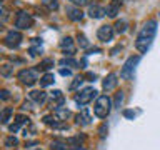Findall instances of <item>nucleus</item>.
Segmentation results:
<instances>
[{
    "mask_svg": "<svg viewBox=\"0 0 160 150\" xmlns=\"http://www.w3.org/2000/svg\"><path fill=\"white\" fill-rule=\"evenodd\" d=\"M155 33H157V22L155 20H148L142 27L137 40H135V47H137L138 52L145 53L150 48V45H152L153 38H155Z\"/></svg>",
    "mask_w": 160,
    "mask_h": 150,
    "instance_id": "f257e3e1",
    "label": "nucleus"
},
{
    "mask_svg": "<svg viewBox=\"0 0 160 150\" xmlns=\"http://www.w3.org/2000/svg\"><path fill=\"white\" fill-rule=\"evenodd\" d=\"M110 110H112V100H110V97L108 95H100L97 98V102H95L93 113L98 118H105V117H108Z\"/></svg>",
    "mask_w": 160,
    "mask_h": 150,
    "instance_id": "f03ea898",
    "label": "nucleus"
},
{
    "mask_svg": "<svg viewBox=\"0 0 160 150\" xmlns=\"http://www.w3.org/2000/svg\"><path fill=\"white\" fill-rule=\"evenodd\" d=\"M95 97H97V90L92 88V87H87V88L80 90V92L75 95V102L83 107V105H87L88 102H92Z\"/></svg>",
    "mask_w": 160,
    "mask_h": 150,
    "instance_id": "7ed1b4c3",
    "label": "nucleus"
},
{
    "mask_svg": "<svg viewBox=\"0 0 160 150\" xmlns=\"http://www.w3.org/2000/svg\"><path fill=\"white\" fill-rule=\"evenodd\" d=\"M18 80L25 85H33L35 82L38 80V72L35 68H23L18 72Z\"/></svg>",
    "mask_w": 160,
    "mask_h": 150,
    "instance_id": "20e7f679",
    "label": "nucleus"
},
{
    "mask_svg": "<svg viewBox=\"0 0 160 150\" xmlns=\"http://www.w3.org/2000/svg\"><path fill=\"white\" fill-rule=\"evenodd\" d=\"M33 20L32 17H30V13H27L25 10H20V12H17V15H15V27L20 28V30H27L32 27Z\"/></svg>",
    "mask_w": 160,
    "mask_h": 150,
    "instance_id": "39448f33",
    "label": "nucleus"
},
{
    "mask_svg": "<svg viewBox=\"0 0 160 150\" xmlns=\"http://www.w3.org/2000/svg\"><path fill=\"white\" fill-rule=\"evenodd\" d=\"M138 60L140 57H128V60L123 63V68H122V72H120V77L122 78H130L132 77V72H133V68H135V65L138 63Z\"/></svg>",
    "mask_w": 160,
    "mask_h": 150,
    "instance_id": "423d86ee",
    "label": "nucleus"
},
{
    "mask_svg": "<svg viewBox=\"0 0 160 150\" xmlns=\"http://www.w3.org/2000/svg\"><path fill=\"white\" fill-rule=\"evenodd\" d=\"M20 42H22V33L17 32V30H10V32L5 35V38H3V43L7 45V47H10V48L18 47Z\"/></svg>",
    "mask_w": 160,
    "mask_h": 150,
    "instance_id": "0eeeda50",
    "label": "nucleus"
},
{
    "mask_svg": "<svg viewBox=\"0 0 160 150\" xmlns=\"http://www.w3.org/2000/svg\"><path fill=\"white\" fill-rule=\"evenodd\" d=\"M97 37H98V40H102V42H110V40L113 38V27L112 25H102L97 32Z\"/></svg>",
    "mask_w": 160,
    "mask_h": 150,
    "instance_id": "6e6552de",
    "label": "nucleus"
},
{
    "mask_svg": "<svg viewBox=\"0 0 160 150\" xmlns=\"http://www.w3.org/2000/svg\"><path fill=\"white\" fill-rule=\"evenodd\" d=\"M60 48L63 50L65 55H73L75 53V45H73L72 37H63L62 42H60Z\"/></svg>",
    "mask_w": 160,
    "mask_h": 150,
    "instance_id": "1a4fd4ad",
    "label": "nucleus"
},
{
    "mask_svg": "<svg viewBox=\"0 0 160 150\" xmlns=\"http://www.w3.org/2000/svg\"><path fill=\"white\" fill-rule=\"evenodd\" d=\"M88 15L92 18H102L103 15H107V10H105L103 7H100L98 3H92L88 7Z\"/></svg>",
    "mask_w": 160,
    "mask_h": 150,
    "instance_id": "9d476101",
    "label": "nucleus"
},
{
    "mask_svg": "<svg viewBox=\"0 0 160 150\" xmlns=\"http://www.w3.org/2000/svg\"><path fill=\"white\" fill-rule=\"evenodd\" d=\"M117 87V73H108L107 77L103 78V90L105 92H110Z\"/></svg>",
    "mask_w": 160,
    "mask_h": 150,
    "instance_id": "9b49d317",
    "label": "nucleus"
},
{
    "mask_svg": "<svg viewBox=\"0 0 160 150\" xmlns=\"http://www.w3.org/2000/svg\"><path fill=\"white\" fill-rule=\"evenodd\" d=\"M67 17L72 22H78V20L83 18V12L78 7H67Z\"/></svg>",
    "mask_w": 160,
    "mask_h": 150,
    "instance_id": "f8f14e48",
    "label": "nucleus"
},
{
    "mask_svg": "<svg viewBox=\"0 0 160 150\" xmlns=\"http://www.w3.org/2000/svg\"><path fill=\"white\" fill-rule=\"evenodd\" d=\"M45 98H47V93L43 90H32L30 92V100H33L35 103H43Z\"/></svg>",
    "mask_w": 160,
    "mask_h": 150,
    "instance_id": "ddd939ff",
    "label": "nucleus"
},
{
    "mask_svg": "<svg viewBox=\"0 0 160 150\" xmlns=\"http://www.w3.org/2000/svg\"><path fill=\"white\" fill-rule=\"evenodd\" d=\"M53 115L55 117H57L60 122H65V120H67L68 117H70V112L67 108H62V107H57L55 108V112H53Z\"/></svg>",
    "mask_w": 160,
    "mask_h": 150,
    "instance_id": "4468645a",
    "label": "nucleus"
},
{
    "mask_svg": "<svg viewBox=\"0 0 160 150\" xmlns=\"http://www.w3.org/2000/svg\"><path fill=\"white\" fill-rule=\"evenodd\" d=\"M77 123L78 125H88L90 123V115H88V112L85 108L82 110V113L77 115Z\"/></svg>",
    "mask_w": 160,
    "mask_h": 150,
    "instance_id": "2eb2a0df",
    "label": "nucleus"
},
{
    "mask_svg": "<svg viewBox=\"0 0 160 150\" xmlns=\"http://www.w3.org/2000/svg\"><path fill=\"white\" fill-rule=\"evenodd\" d=\"M55 82V77H53V73H45L42 78H40V85L42 87H48V85H52Z\"/></svg>",
    "mask_w": 160,
    "mask_h": 150,
    "instance_id": "dca6fc26",
    "label": "nucleus"
},
{
    "mask_svg": "<svg viewBox=\"0 0 160 150\" xmlns=\"http://www.w3.org/2000/svg\"><path fill=\"white\" fill-rule=\"evenodd\" d=\"M12 113H13V110L8 108V107H5V108L2 110V123H3V125L8 123V120H10V117H12Z\"/></svg>",
    "mask_w": 160,
    "mask_h": 150,
    "instance_id": "f3484780",
    "label": "nucleus"
},
{
    "mask_svg": "<svg viewBox=\"0 0 160 150\" xmlns=\"http://www.w3.org/2000/svg\"><path fill=\"white\" fill-rule=\"evenodd\" d=\"M17 145H18V138H17V137L10 135V137L5 138V147H7V148H15Z\"/></svg>",
    "mask_w": 160,
    "mask_h": 150,
    "instance_id": "a211bd4d",
    "label": "nucleus"
},
{
    "mask_svg": "<svg viewBox=\"0 0 160 150\" xmlns=\"http://www.w3.org/2000/svg\"><path fill=\"white\" fill-rule=\"evenodd\" d=\"M105 10H107V15H108V17H117V13H118V5H117V3H110Z\"/></svg>",
    "mask_w": 160,
    "mask_h": 150,
    "instance_id": "6ab92c4d",
    "label": "nucleus"
},
{
    "mask_svg": "<svg viewBox=\"0 0 160 150\" xmlns=\"http://www.w3.org/2000/svg\"><path fill=\"white\" fill-rule=\"evenodd\" d=\"M52 67H53V60L52 58H45L43 62H40V65H38L40 70H48V68H52Z\"/></svg>",
    "mask_w": 160,
    "mask_h": 150,
    "instance_id": "aec40b11",
    "label": "nucleus"
},
{
    "mask_svg": "<svg viewBox=\"0 0 160 150\" xmlns=\"http://www.w3.org/2000/svg\"><path fill=\"white\" fill-rule=\"evenodd\" d=\"M115 30H117L118 33H123L125 30H127V22H125V20H118V22L115 23Z\"/></svg>",
    "mask_w": 160,
    "mask_h": 150,
    "instance_id": "412c9836",
    "label": "nucleus"
},
{
    "mask_svg": "<svg viewBox=\"0 0 160 150\" xmlns=\"http://www.w3.org/2000/svg\"><path fill=\"white\" fill-rule=\"evenodd\" d=\"M123 100H125V93H123V92H118L117 97H115V107L120 108V107L123 105Z\"/></svg>",
    "mask_w": 160,
    "mask_h": 150,
    "instance_id": "4be33fe9",
    "label": "nucleus"
},
{
    "mask_svg": "<svg viewBox=\"0 0 160 150\" xmlns=\"http://www.w3.org/2000/svg\"><path fill=\"white\" fill-rule=\"evenodd\" d=\"M43 5H45V7H48V10H57L58 8L57 0H43Z\"/></svg>",
    "mask_w": 160,
    "mask_h": 150,
    "instance_id": "5701e85b",
    "label": "nucleus"
},
{
    "mask_svg": "<svg viewBox=\"0 0 160 150\" xmlns=\"http://www.w3.org/2000/svg\"><path fill=\"white\" fill-rule=\"evenodd\" d=\"M78 43L82 45L83 48H85V47H88V42H87V38H85V35H82V33H78Z\"/></svg>",
    "mask_w": 160,
    "mask_h": 150,
    "instance_id": "b1692460",
    "label": "nucleus"
},
{
    "mask_svg": "<svg viewBox=\"0 0 160 150\" xmlns=\"http://www.w3.org/2000/svg\"><path fill=\"white\" fill-rule=\"evenodd\" d=\"M52 150H67V145H63V143H60V142H55L52 145Z\"/></svg>",
    "mask_w": 160,
    "mask_h": 150,
    "instance_id": "393cba45",
    "label": "nucleus"
},
{
    "mask_svg": "<svg viewBox=\"0 0 160 150\" xmlns=\"http://www.w3.org/2000/svg\"><path fill=\"white\" fill-rule=\"evenodd\" d=\"M82 82H83V78H82V77H77V78H75V82H73L72 85H70V90H75V88H77Z\"/></svg>",
    "mask_w": 160,
    "mask_h": 150,
    "instance_id": "a878e982",
    "label": "nucleus"
},
{
    "mask_svg": "<svg viewBox=\"0 0 160 150\" xmlns=\"http://www.w3.org/2000/svg\"><path fill=\"white\" fill-rule=\"evenodd\" d=\"M15 123L20 127V125H23V123H28V118H25L23 115H18V117H17V122H15Z\"/></svg>",
    "mask_w": 160,
    "mask_h": 150,
    "instance_id": "bb28decb",
    "label": "nucleus"
},
{
    "mask_svg": "<svg viewBox=\"0 0 160 150\" xmlns=\"http://www.w3.org/2000/svg\"><path fill=\"white\" fill-rule=\"evenodd\" d=\"M73 5H77V7H82V5H87V0H70Z\"/></svg>",
    "mask_w": 160,
    "mask_h": 150,
    "instance_id": "cd10ccee",
    "label": "nucleus"
},
{
    "mask_svg": "<svg viewBox=\"0 0 160 150\" xmlns=\"http://www.w3.org/2000/svg\"><path fill=\"white\" fill-rule=\"evenodd\" d=\"M2 75H3V77H8V75H10V67H8V65H3V67H2Z\"/></svg>",
    "mask_w": 160,
    "mask_h": 150,
    "instance_id": "c85d7f7f",
    "label": "nucleus"
},
{
    "mask_svg": "<svg viewBox=\"0 0 160 150\" xmlns=\"http://www.w3.org/2000/svg\"><path fill=\"white\" fill-rule=\"evenodd\" d=\"M60 63H62V65H67V63H68V65H73V67L77 65V62H75V60H70V58H68V60H67V58H63Z\"/></svg>",
    "mask_w": 160,
    "mask_h": 150,
    "instance_id": "c756f323",
    "label": "nucleus"
},
{
    "mask_svg": "<svg viewBox=\"0 0 160 150\" xmlns=\"http://www.w3.org/2000/svg\"><path fill=\"white\" fill-rule=\"evenodd\" d=\"M0 97H2V100H8V98H10L8 90H2V92H0Z\"/></svg>",
    "mask_w": 160,
    "mask_h": 150,
    "instance_id": "7c9ffc66",
    "label": "nucleus"
},
{
    "mask_svg": "<svg viewBox=\"0 0 160 150\" xmlns=\"http://www.w3.org/2000/svg\"><path fill=\"white\" fill-rule=\"evenodd\" d=\"M60 73H62L63 77H68V75H70V70H65V68H62V70H60Z\"/></svg>",
    "mask_w": 160,
    "mask_h": 150,
    "instance_id": "2f4dec72",
    "label": "nucleus"
},
{
    "mask_svg": "<svg viewBox=\"0 0 160 150\" xmlns=\"http://www.w3.org/2000/svg\"><path fill=\"white\" fill-rule=\"evenodd\" d=\"M35 150H42V148H40V147H38V148H35Z\"/></svg>",
    "mask_w": 160,
    "mask_h": 150,
    "instance_id": "473e14b6",
    "label": "nucleus"
},
{
    "mask_svg": "<svg viewBox=\"0 0 160 150\" xmlns=\"http://www.w3.org/2000/svg\"><path fill=\"white\" fill-rule=\"evenodd\" d=\"M75 150H82V148H75Z\"/></svg>",
    "mask_w": 160,
    "mask_h": 150,
    "instance_id": "72a5a7b5",
    "label": "nucleus"
}]
</instances>
